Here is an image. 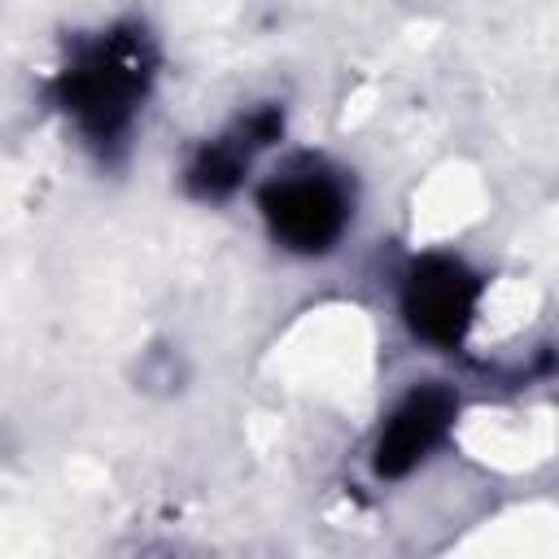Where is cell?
I'll list each match as a JSON object with an SVG mask.
<instances>
[{
  "label": "cell",
  "mask_w": 559,
  "mask_h": 559,
  "mask_svg": "<svg viewBox=\"0 0 559 559\" xmlns=\"http://www.w3.org/2000/svg\"><path fill=\"white\" fill-rule=\"evenodd\" d=\"M258 210L280 249L323 258L341 245L354 218V192L349 179L323 157H293L258 188Z\"/></svg>",
  "instance_id": "7a4b0ae2"
},
{
  "label": "cell",
  "mask_w": 559,
  "mask_h": 559,
  "mask_svg": "<svg viewBox=\"0 0 559 559\" xmlns=\"http://www.w3.org/2000/svg\"><path fill=\"white\" fill-rule=\"evenodd\" d=\"M480 297H485V284H480V275L463 258H454V253H424V258H415L406 266L397 306H402L406 328L424 345L459 349L467 341L472 323H476Z\"/></svg>",
  "instance_id": "3957f363"
},
{
  "label": "cell",
  "mask_w": 559,
  "mask_h": 559,
  "mask_svg": "<svg viewBox=\"0 0 559 559\" xmlns=\"http://www.w3.org/2000/svg\"><path fill=\"white\" fill-rule=\"evenodd\" d=\"M284 131V109L280 105H258L240 118H231L214 140L197 144V153L183 166V188L197 201H227L253 170L258 153L271 148Z\"/></svg>",
  "instance_id": "5b68a950"
},
{
  "label": "cell",
  "mask_w": 559,
  "mask_h": 559,
  "mask_svg": "<svg viewBox=\"0 0 559 559\" xmlns=\"http://www.w3.org/2000/svg\"><path fill=\"white\" fill-rule=\"evenodd\" d=\"M157 61L144 22H114L96 35L70 39V52L52 74V100L96 157L114 162L131 144L157 83Z\"/></svg>",
  "instance_id": "6da1fadb"
},
{
  "label": "cell",
  "mask_w": 559,
  "mask_h": 559,
  "mask_svg": "<svg viewBox=\"0 0 559 559\" xmlns=\"http://www.w3.org/2000/svg\"><path fill=\"white\" fill-rule=\"evenodd\" d=\"M459 419V397L445 384H415L380 424L371 467L380 480H402L419 463L432 459V450L445 445Z\"/></svg>",
  "instance_id": "277c9868"
}]
</instances>
